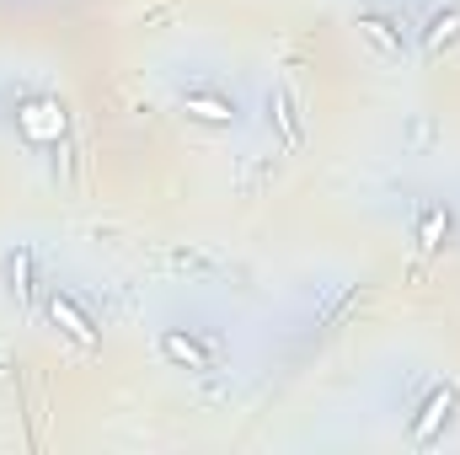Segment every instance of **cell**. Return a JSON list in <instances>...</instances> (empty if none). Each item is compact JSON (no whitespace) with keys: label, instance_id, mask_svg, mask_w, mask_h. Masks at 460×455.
<instances>
[{"label":"cell","instance_id":"6","mask_svg":"<svg viewBox=\"0 0 460 455\" xmlns=\"http://www.w3.org/2000/svg\"><path fill=\"white\" fill-rule=\"evenodd\" d=\"M22 129H27L32 139H59V129H65V113H59L54 103H32V108L22 113Z\"/></svg>","mask_w":460,"mask_h":455},{"label":"cell","instance_id":"7","mask_svg":"<svg viewBox=\"0 0 460 455\" xmlns=\"http://www.w3.org/2000/svg\"><path fill=\"white\" fill-rule=\"evenodd\" d=\"M268 118L279 123L284 145H300V113H295V103H289V92H284V86H279V92H268Z\"/></svg>","mask_w":460,"mask_h":455},{"label":"cell","instance_id":"8","mask_svg":"<svg viewBox=\"0 0 460 455\" xmlns=\"http://www.w3.org/2000/svg\"><path fill=\"white\" fill-rule=\"evenodd\" d=\"M460 38V11H434L429 16V27H423V49L429 54H439L445 43H456Z\"/></svg>","mask_w":460,"mask_h":455},{"label":"cell","instance_id":"5","mask_svg":"<svg viewBox=\"0 0 460 455\" xmlns=\"http://www.w3.org/2000/svg\"><path fill=\"white\" fill-rule=\"evenodd\" d=\"M161 353L172 359V364H188V370H209V348L193 338H182V333H166L161 338Z\"/></svg>","mask_w":460,"mask_h":455},{"label":"cell","instance_id":"10","mask_svg":"<svg viewBox=\"0 0 460 455\" xmlns=\"http://www.w3.org/2000/svg\"><path fill=\"white\" fill-rule=\"evenodd\" d=\"M11 284H16V295H22V300L32 295V252H27V246L11 257Z\"/></svg>","mask_w":460,"mask_h":455},{"label":"cell","instance_id":"1","mask_svg":"<svg viewBox=\"0 0 460 455\" xmlns=\"http://www.w3.org/2000/svg\"><path fill=\"white\" fill-rule=\"evenodd\" d=\"M49 317H54V327H59L65 338H75L81 348H97V343H102V333L92 327V317H86V311H81L70 295H59V290L49 295Z\"/></svg>","mask_w":460,"mask_h":455},{"label":"cell","instance_id":"3","mask_svg":"<svg viewBox=\"0 0 460 455\" xmlns=\"http://www.w3.org/2000/svg\"><path fill=\"white\" fill-rule=\"evenodd\" d=\"M450 413H456V391H434V397L423 402V418L412 424V440L429 445V440L439 434V424H450Z\"/></svg>","mask_w":460,"mask_h":455},{"label":"cell","instance_id":"9","mask_svg":"<svg viewBox=\"0 0 460 455\" xmlns=\"http://www.w3.org/2000/svg\"><path fill=\"white\" fill-rule=\"evenodd\" d=\"M445 230H450V215H445V210H429V215H423V230H418V246L434 252V246L445 241Z\"/></svg>","mask_w":460,"mask_h":455},{"label":"cell","instance_id":"2","mask_svg":"<svg viewBox=\"0 0 460 455\" xmlns=\"http://www.w3.org/2000/svg\"><path fill=\"white\" fill-rule=\"evenodd\" d=\"M358 32H364L385 59H402V54H407V38L396 32V22H385V16H375V11H364V16H358Z\"/></svg>","mask_w":460,"mask_h":455},{"label":"cell","instance_id":"4","mask_svg":"<svg viewBox=\"0 0 460 455\" xmlns=\"http://www.w3.org/2000/svg\"><path fill=\"white\" fill-rule=\"evenodd\" d=\"M182 113L199 118V123H230L235 118V103H226L220 92H188L182 97Z\"/></svg>","mask_w":460,"mask_h":455}]
</instances>
